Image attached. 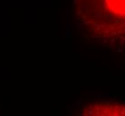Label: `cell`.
<instances>
[{
	"mask_svg": "<svg viewBox=\"0 0 125 116\" xmlns=\"http://www.w3.org/2000/svg\"><path fill=\"white\" fill-rule=\"evenodd\" d=\"M88 2L89 9L82 21L91 30V36L108 47L125 49V0Z\"/></svg>",
	"mask_w": 125,
	"mask_h": 116,
	"instance_id": "1",
	"label": "cell"
},
{
	"mask_svg": "<svg viewBox=\"0 0 125 116\" xmlns=\"http://www.w3.org/2000/svg\"><path fill=\"white\" fill-rule=\"evenodd\" d=\"M82 115H97V116H124L125 104L119 102H100L89 106L81 111Z\"/></svg>",
	"mask_w": 125,
	"mask_h": 116,
	"instance_id": "2",
	"label": "cell"
}]
</instances>
